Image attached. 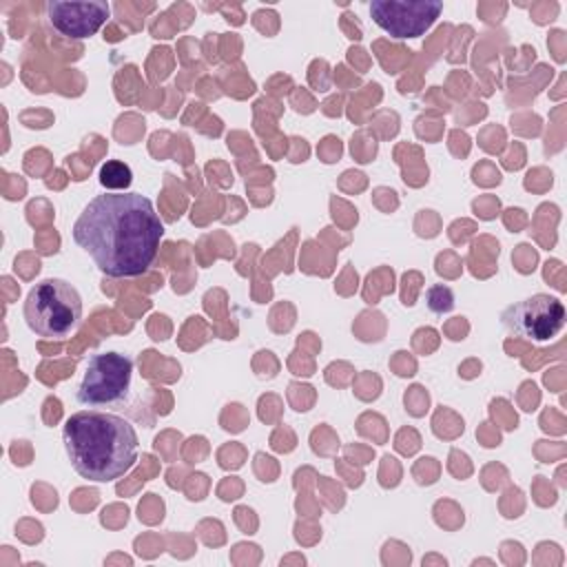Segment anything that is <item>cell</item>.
I'll return each mask as SVG.
<instances>
[{
  "label": "cell",
  "mask_w": 567,
  "mask_h": 567,
  "mask_svg": "<svg viewBox=\"0 0 567 567\" xmlns=\"http://www.w3.org/2000/svg\"><path fill=\"white\" fill-rule=\"evenodd\" d=\"M164 224L148 197L104 193L93 197L73 224L75 244L106 277H137L151 268Z\"/></svg>",
  "instance_id": "6da1fadb"
},
{
  "label": "cell",
  "mask_w": 567,
  "mask_h": 567,
  "mask_svg": "<svg viewBox=\"0 0 567 567\" xmlns=\"http://www.w3.org/2000/svg\"><path fill=\"white\" fill-rule=\"evenodd\" d=\"M62 441L73 470L95 483L124 476L137 461V432L120 414L75 412L64 421Z\"/></svg>",
  "instance_id": "7a4b0ae2"
},
{
  "label": "cell",
  "mask_w": 567,
  "mask_h": 567,
  "mask_svg": "<svg viewBox=\"0 0 567 567\" xmlns=\"http://www.w3.org/2000/svg\"><path fill=\"white\" fill-rule=\"evenodd\" d=\"M24 321L40 337L64 339L82 323V297L64 279H42L24 299Z\"/></svg>",
  "instance_id": "3957f363"
},
{
  "label": "cell",
  "mask_w": 567,
  "mask_h": 567,
  "mask_svg": "<svg viewBox=\"0 0 567 567\" xmlns=\"http://www.w3.org/2000/svg\"><path fill=\"white\" fill-rule=\"evenodd\" d=\"M133 361L120 352H100L89 359L78 401L86 408H104L122 401L131 388Z\"/></svg>",
  "instance_id": "277c9868"
},
{
  "label": "cell",
  "mask_w": 567,
  "mask_h": 567,
  "mask_svg": "<svg viewBox=\"0 0 567 567\" xmlns=\"http://www.w3.org/2000/svg\"><path fill=\"white\" fill-rule=\"evenodd\" d=\"M565 321L567 312L563 301L543 292L516 301L501 312V323L509 332L540 343L554 339L565 328Z\"/></svg>",
  "instance_id": "5b68a950"
},
{
  "label": "cell",
  "mask_w": 567,
  "mask_h": 567,
  "mask_svg": "<svg viewBox=\"0 0 567 567\" xmlns=\"http://www.w3.org/2000/svg\"><path fill=\"white\" fill-rule=\"evenodd\" d=\"M377 27L392 38H419L441 16V0H372L368 4Z\"/></svg>",
  "instance_id": "8992f818"
},
{
  "label": "cell",
  "mask_w": 567,
  "mask_h": 567,
  "mask_svg": "<svg viewBox=\"0 0 567 567\" xmlns=\"http://www.w3.org/2000/svg\"><path fill=\"white\" fill-rule=\"evenodd\" d=\"M111 13L104 0H51L47 16L51 27L71 40H84L102 29Z\"/></svg>",
  "instance_id": "52a82bcc"
},
{
  "label": "cell",
  "mask_w": 567,
  "mask_h": 567,
  "mask_svg": "<svg viewBox=\"0 0 567 567\" xmlns=\"http://www.w3.org/2000/svg\"><path fill=\"white\" fill-rule=\"evenodd\" d=\"M131 168L124 162L111 159L100 168V184L104 188H113V190H124L131 184Z\"/></svg>",
  "instance_id": "ba28073f"
},
{
  "label": "cell",
  "mask_w": 567,
  "mask_h": 567,
  "mask_svg": "<svg viewBox=\"0 0 567 567\" xmlns=\"http://www.w3.org/2000/svg\"><path fill=\"white\" fill-rule=\"evenodd\" d=\"M425 301H427V308L436 315L450 312L454 308V292L447 286H432L425 292Z\"/></svg>",
  "instance_id": "9c48e42d"
}]
</instances>
